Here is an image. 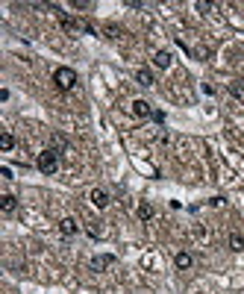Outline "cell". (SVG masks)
<instances>
[{
  "mask_svg": "<svg viewBox=\"0 0 244 294\" xmlns=\"http://www.w3.org/2000/svg\"><path fill=\"white\" fill-rule=\"evenodd\" d=\"M103 35H106V38H121L124 30L118 27V24H103Z\"/></svg>",
  "mask_w": 244,
  "mask_h": 294,
  "instance_id": "9a60e30c",
  "label": "cell"
},
{
  "mask_svg": "<svg viewBox=\"0 0 244 294\" xmlns=\"http://www.w3.org/2000/svg\"><path fill=\"white\" fill-rule=\"evenodd\" d=\"M206 203H209V206H221V203H224V197H221V194H215V197H209Z\"/></svg>",
  "mask_w": 244,
  "mask_h": 294,
  "instance_id": "d6986e66",
  "label": "cell"
},
{
  "mask_svg": "<svg viewBox=\"0 0 244 294\" xmlns=\"http://www.w3.org/2000/svg\"><path fill=\"white\" fill-rule=\"evenodd\" d=\"M130 109H133V115H136V118H153V106L147 103V100H133V103H130Z\"/></svg>",
  "mask_w": 244,
  "mask_h": 294,
  "instance_id": "5b68a950",
  "label": "cell"
},
{
  "mask_svg": "<svg viewBox=\"0 0 244 294\" xmlns=\"http://www.w3.org/2000/svg\"><path fill=\"white\" fill-rule=\"evenodd\" d=\"M174 265H176V271H189V268L194 265V256L189 253V250H179V253L174 256Z\"/></svg>",
  "mask_w": 244,
  "mask_h": 294,
  "instance_id": "ba28073f",
  "label": "cell"
},
{
  "mask_svg": "<svg viewBox=\"0 0 244 294\" xmlns=\"http://www.w3.org/2000/svg\"><path fill=\"white\" fill-rule=\"evenodd\" d=\"M136 83H139L141 88H150V86H156V77H153L150 68H139L136 71Z\"/></svg>",
  "mask_w": 244,
  "mask_h": 294,
  "instance_id": "52a82bcc",
  "label": "cell"
},
{
  "mask_svg": "<svg viewBox=\"0 0 244 294\" xmlns=\"http://www.w3.org/2000/svg\"><path fill=\"white\" fill-rule=\"evenodd\" d=\"M227 91L238 100V103H244V83H241V80H232V83L227 86Z\"/></svg>",
  "mask_w": 244,
  "mask_h": 294,
  "instance_id": "4fadbf2b",
  "label": "cell"
},
{
  "mask_svg": "<svg viewBox=\"0 0 244 294\" xmlns=\"http://www.w3.org/2000/svg\"><path fill=\"white\" fill-rule=\"evenodd\" d=\"M15 209H18V197H15V194H3V197H0V212L12 215Z\"/></svg>",
  "mask_w": 244,
  "mask_h": 294,
  "instance_id": "7c38bea8",
  "label": "cell"
},
{
  "mask_svg": "<svg viewBox=\"0 0 244 294\" xmlns=\"http://www.w3.org/2000/svg\"><path fill=\"white\" fill-rule=\"evenodd\" d=\"M88 200H91V203H94L97 209H106L109 203H112L109 191H103V189H91V191H88Z\"/></svg>",
  "mask_w": 244,
  "mask_h": 294,
  "instance_id": "277c9868",
  "label": "cell"
},
{
  "mask_svg": "<svg viewBox=\"0 0 244 294\" xmlns=\"http://www.w3.org/2000/svg\"><path fill=\"white\" fill-rule=\"evenodd\" d=\"M12 147H15V136H12V133H0V150L9 153Z\"/></svg>",
  "mask_w": 244,
  "mask_h": 294,
  "instance_id": "5bb4252c",
  "label": "cell"
},
{
  "mask_svg": "<svg viewBox=\"0 0 244 294\" xmlns=\"http://www.w3.org/2000/svg\"><path fill=\"white\" fill-rule=\"evenodd\" d=\"M59 232H62L65 239H74V236L80 232V224H77V218H62V221H59Z\"/></svg>",
  "mask_w": 244,
  "mask_h": 294,
  "instance_id": "8992f818",
  "label": "cell"
},
{
  "mask_svg": "<svg viewBox=\"0 0 244 294\" xmlns=\"http://www.w3.org/2000/svg\"><path fill=\"white\" fill-rule=\"evenodd\" d=\"M115 262H118L115 253H100V256H94V259H91V271H106V268H112Z\"/></svg>",
  "mask_w": 244,
  "mask_h": 294,
  "instance_id": "3957f363",
  "label": "cell"
},
{
  "mask_svg": "<svg viewBox=\"0 0 244 294\" xmlns=\"http://www.w3.org/2000/svg\"><path fill=\"white\" fill-rule=\"evenodd\" d=\"M0 177L3 180H12V168H0Z\"/></svg>",
  "mask_w": 244,
  "mask_h": 294,
  "instance_id": "44dd1931",
  "label": "cell"
},
{
  "mask_svg": "<svg viewBox=\"0 0 244 294\" xmlns=\"http://www.w3.org/2000/svg\"><path fill=\"white\" fill-rule=\"evenodd\" d=\"M71 6H74V9H91L94 3H91V0H71Z\"/></svg>",
  "mask_w": 244,
  "mask_h": 294,
  "instance_id": "e0dca14e",
  "label": "cell"
},
{
  "mask_svg": "<svg viewBox=\"0 0 244 294\" xmlns=\"http://www.w3.org/2000/svg\"><path fill=\"white\" fill-rule=\"evenodd\" d=\"M136 215H139V221H153V215H156V209L150 200H141L139 209H136Z\"/></svg>",
  "mask_w": 244,
  "mask_h": 294,
  "instance_id": "30bf717a",
  "label": "cell"
},
{
  "mask_svg": "<svg viewBox=\"0 0 244 294\" xmlns=\"http://www.w3.org/2000/svg\"><path fill=\"white\" fill-rule=\"evenodd\" d=\"M197 9H200V12L206 15V12H209V9H212V3H206V0H200V3H197Z\"/></svg>",
  "mask_w": 244,
  "mask_h": 294,
  "instance_id": "ffe728a7",
  "label": "cell"
},
{
  "mask_svg": "<svg viewBox=\"0 0 244 294\" xmlns=\"http://www.w3.org/2000/svg\"><path fill=\"white\" fill-rule=\"evenodd\" d=\"M229 250H235V253H241L244 250V229H232V232H229Z\"/></svg>",
  "mask_w": 244,
  "mask_h": 294,
  "instance_id": "8fae6325",
  "label": "cell"
},
{
  "mask_svg": "<svg viewBox=\"0 0 244 294\" xmlns=\"http://www.w3.org/2000/svg\"><path fill=\"white\" fill-rule=\"evenodd\" d=\"M53 86H56V91H62V94H68V91H74L77 88V83H80V77H77V71L68 68V65H59V68H53Z\"/></svg>",
  "mask_w": 244,
  "mask_h": 294,
  "instance_id": "6da1fadb",
  "label": "cell"
},
{
  "mask_svg": "<svg viewBox=\"0 0 244 294\" xmlns=\"http://www.w3.org/2000/svg\"><path fill=\"white\" fill-rule=\"evenodd\" d=\"M35 168L44 173V177H53V173L59 171V150H56V147L41 150V153H38V159H35Z\"/></svg>",
  "mask_w": 244,
  "mask_h": 294,
  "instance_id": "7a4b0ae2",
  "label": "cell"
},
{
  "mask_svg": "<svg viewBox=\"0 0 244 294\" xmlns=\"http://www.w3.org/2000/svg\"><path fill=\"white\" fill-rule=\"evenodd\" d=\"M88 236H91V239H100V236H103V226H100V221L88 224Z\"/></svg>",
  "mask_w": 244,
  "mask_h": 294,
  "instance_id": "2e32d148",
  "label": "cell"
},
{
  "mask_svg": "<svg viewBox=\"0 0 244 294\" xmlns=\"http://www.w3.org/2000/svg\"><path fill=\"white\" fill-rule=\"evenodd\" d=\"M153 121H156V124H165V112H162V109H153Z\"/></svg>",
  "mask_w": 244,
  "mask_h": 294,
  "instance_id": "ac0fdd59",
  "label": "cell"
},
{
  "mask_svg": "<svg viewBox=\"0 0 244 294\" xmlns=\"http://www.w3.org/2000/svg\"><path fill=\"white\" fill-rule=\"evenodd\" d=\"M171 62H174V56H171L168 50H156L153 53V65H156L159 71H168L171 68Z\"/></svg>",
  "mask_w": 244,
  "mask_h": 294,
  "instance_id": "9c48e42d",
  "label": "cell"
}]
</instances>
